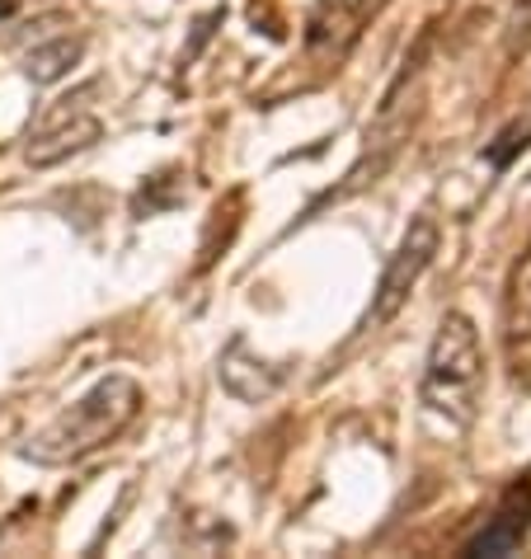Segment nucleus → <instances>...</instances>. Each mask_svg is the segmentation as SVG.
Instances as JSON below:
<instances>
[{
	"label": "nucleus",
	"mask_w": 531,
	"mask_h": 559,
	"mask_svg": "<svg viewBox=\"0 0 531 559\" xmlns=\"http://www.w3.org/2000/svg\"><path fill=\"white\" fill-rule=\"evenodd\" d=\"M531 532V479H518L504 499H498V512L484 522V532L465 540V555L484 559V555H512Z\"/></svg>",
	"instance_id": "nucleus-6"
},
{
	"label": "nucleus",
	"mask_w": 531,
	"mask_h": 559,
	"mask_svg": "<svg viewBox=\"0 0 531 559\" xmlns=\"http://www.w3.org/2000/svg\"><path fill=\"white\" fill-rule=\"evenodd\" d=\"M137 414H142V385L122 371H108L81 400H71L48 428H38L20 447V456L34 465H75L118 442Z\"/></svg>",
	"instance_id": "nucleus-1"
},
{
	"label": "nucleus",
	"mask_w": 531,
	"mask_h": 559,
	"mask_svg": "<svg viewBox=\"0 0 531 559\" xmlns=\"http://www.w3.org/2000/svg\"><path fill=\"white\" fill-rule=\"evenodd\" d=\"M504 57L508 61L531 57V0H512L508 20H504Z\"/></svg>",
	"instance_id": "nucleus-11"
},
{
	"label": "nucleus",
	"mask_w": 531,
	"mask_h": 559,
	"mask_svg": "<svg viewBox=\"0 0 531 559\" xmlns=\"http://www.w3.org/2000/svg\"><path fill=\"white\" fill-rule=\"evenodd\" d=\"M0 14H10V0H0Z\"/></svg>",
	"instance_id": "nucleus-12"
},
{
	"label": "nucleus",
	"mask_w": 531,
	"mask_h": 559,
	"mask_svg": "<svg viewBox=\"0 0 531 559\" xmlns=\"http://www.w3.org/2000/svg\"><path fill=\"white\" fill-rule=\"evenodd\" d=\"M480 391H484V348H480V330L471 316L447 310L437 320V334L428 344V362H424V405L433 414H442L447 424H475L480 409Z\"/></svg>",
	"instance_id": "nucleus-2"
},
{
	"label": "nucleus",
	"mask_w": 531,
	"mask_h": 559,
	"mask_svg": "<svg viewBox=\"0 0 531 559\" xmlns=\"http://www.w3.org/2000/svg\"><path fill=\"white\" fill-rule=\"evenodd\" d=\"M278 381H283V371H263V362L255 353L245 348V338H236L226 353H222V385L245 405H259V400H269L278 391Z\"/></svg>",
	"instance_id": "nucleus-8"
},
{
	"label": "nucleus",
	"mask_w": 531,
	"mask_h": 559,
	"mask_svg": "<svg viewBox=\"0 0 531 559\" xmlns=\"http://www.w3.org/2000/svg\"><path fill=\"white\" fill-rule=\"evenodd\" d=\"M85 57V43L81 38H57V43H43V48H34L24 57V75L34 85H57L67 81V75L75 71V61Z\"/></svg>",
	"instance_id": "nucleus-9"
},
{
	"label": "nucleus",
	"mask_w": 531,
	"mask_h": 559,
	"mask_svg": "<svg viewBox=\"0 0 531 559\" xmlns=\"http://www.w3.org/2000/svg\"><path fill=\"white\" fill-rule=\"evenodd\" d=\"M504 344L522 371V362H531V245L518 254L504 283Z\"/></svg>",
	"instance_id": "nucleus-7"
},
{
	"label": "nucleus",
	"mask_w": 531,
	"mask_h": 559,
	"mask_svg": "<svg viewBox=\"0 0 531 559\" xmlns=\"http://www.w3.org/2000/svg\"><path fill=\"white\" fill-rule=\"evenodd\" d=\"M437 245H442V230H437L433 216H414L410 230H404V240L396 245V254L386 259V269L377 277V292H371V306H367V316H363L357 330L371 334V330H381V324H390L400 316L404 301L414 297L418 277L433 269Z\"/></svg>",
	"instance_id": "nucleus-3"
},
{
	"label": "nucleus",
	"mask_w": 531,
	"mask_h": 559,
	"mask_svg": "<svg viewBox=\"0 0 531 559\" xmlns=\"http://www.w3.org/2000/svg\"><path fill=\"white\" fill-rule=\"evenodd\" d=\"M390 5H396V0H324L306 24V48L334 57V67H339V61L353 52V43L363 38V28L371 20H381Z\"/></svg>",
	"instance_id": "nucleus-5"
},
{
	"label": "nucleus",
	"mask_w": 531,
	"mask_h": 559,
	"mask_svg": "<svg viewBox=\"0 0 531 559\" xmlns=\"http://www.w3.org/2000/svg\"><path fill=\"white\" fill-rule=\"evenodd\" d=\"M527 146H531V118H512L508 128L498 132L489 146H484V160H489L494 169H508Z\"/></svg>",
	"instance_id": "nucleus-10"
},
{
	"label": "nucleus",
	"mask_w": 531,
	"mask_h": 559,
	"mask_svg": "<svg viewBox=\"0 0 531 559\" xmlns=\"http://www.w3.org/2000/svg\"><path fill=\"white\" fill-rule=\"evenodd\" d=\"M99 95V81H90L81 90H71L67 99H57L48 114L34 122V132H28V165L34 169H48L57 160H67V155H81L90 151L104 136V122L90 114V99Z\"/></svg>",
	"instance_id": "nucleus-4"
}]
</instances>
